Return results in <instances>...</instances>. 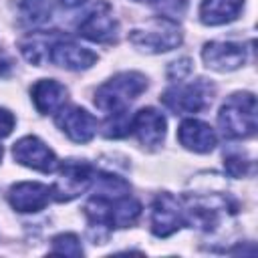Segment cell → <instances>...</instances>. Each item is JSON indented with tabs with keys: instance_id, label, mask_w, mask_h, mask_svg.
I'll list each match as a JSON object with an SVG mask.
<instances>
[{
	"instance_id": "cell-17",
	"label": "cell",
	"mask_w": 258,
	"mask_h": 258,
	"mask_svg": "<svg viewBox=\"0 0 258 258\" xmlns=\"http://www.w3.org/2000/svg\"><path fill=\"white\" fill-rule=\"evenodd\" d=\"M244 0H202L200 4V20L208 26L226 24L238 18Z\"/></svg>"
},
{
	"instance_id": "cell-11",
	"label": "cell",
	"mask_w": 258,
	"mask_h": 258,
	"mask_svg": "<svg viewBox=\"0 0 258 258\" xmlns=\"http://www.w3.org/2000/svg\"><path fill=\"white\" fill-rule=\"evenodd\" d=\"M202 58L208 69L218 73H230L246 62V48L236 42H206L202 48Z\"/></svg>"
},
{
	"instance_id": "cell-6",
	"label": "cell",
	"mask_w": 258,
	"mask_h": 258,
	"mask_svg": "<svg viewBox=\"0 0 258 258\" xmlns=\"http://www.w3.org/2000/svg\"><path fill=\"white\" fill-rule=\"evenodd\" d=\"M81 36L91 42H113L119 32V22L113 16V8L109 2H97L77 24Z\"/></svg>"
},
{
	"instance_id": "cell-14",
	"label": "cell",
	"mask_w": 258,
	"mask_h": 258,
	"mask_svg": "<svg viewBox=\"0 0 258 258\" xmlns=\"http://www.w3.org/2000/svg\"><path fill=\"white\" fill-rule=\"evenodd\" d=\"M177 139L194 153H210L218 143L216 131L200 119H185L177 129Z\"/></svg>"
},
{
	"instance_id": "cell-8",
	"label": "cell",
	"mask_w": 258,
	"mask_h": 258,
	"mask_svg": "<svg viewBox=\"0 0 258 258\" xmlns=\"http://www.w3.org/2000/svg\"><path fill=\"white\" fill-rule=\"evenodd\" d=\"M12 155L20 165L42 171V173H52L58 169V159L54 151L36 135H26L18 139L12 147Z\"/></svg>"
},
{
	"instance_id": "cell-25",
	"label": "cell",
	"mask_w": 258,
	"mask_h": 258,
	"mask_svg": "<svg viewBox=\"0 0 258 258\" xmlns=\"http://www.w3.org/2000/svg\"><path fill=\"white\" fill-rule=\"evenodd\" d=\"M64 8H77V6H81V4H85L87 0H58Z\"/></svg>"
},
{
	"instance_id": "cell-23",
	"label": "cell",
	"mask_w": 258,
	"mask_h": 258,
	"mask_svg": "<svg viewBox=\"0 0 258 258\" xmlns=\"http://www.w3.org/2000/svg\"><path fill=\"white\" fill-rule=\"evenodd\" d=\"M189 73H191V60L189 58H179V60L171 62L167 69V77L171 81H183Z\"/></svg>"
},
{
	"instance_id": "cell-19",
	"label": "cell",
	"mask_w": 258,
	"mask_h": 258,
	"mask_svg": "<svg viewBox=\"0 0 258 258\" xmlns=\"http://www.w3.org/2000/svg\"><path fill=\"white\" fill-rule=\"evenodd\" d=\"M131 131V115L127 111H119V113H109V117L103 123V133L109 139H119L125 137Z\"/></svg>"
},
{
	"instance_id": "cell-4",
	"label": "cell",
	"mask_w": 258,
	"mask_h": 258,
	"mask_svg": "<svg viewBox=\"0 0 258 258\" xmlns=\"http://www.w3.org/2000/svg\"><path fill=\"white\" fill-rule=\"evenodd\" d=\"M214 95H216V87L208 79H198L194 83L173 85L165 89L159 99L173 113L189 115V113H200L208 109L212 105Z\"/></svg>"
},
{
	"instance_id": "cell-15",
	"label": "cell",
	"mask_w": 258,
	"mask_h": 258,
	"mask_svg": "<svg viewBox=\"0 0 258 258\" xmlns=\"http://www.w3.org/2000/svg\"><path fill=\"white\" fill-rule=\"evenodd\" d=\"M67 97H69L67 87L54 79H40L30 89V99H32L36 111L42 115L56 113L60 107H64Z\"/></svg>"
},
{
	"instance_id": "cell-20",
	"label": "cell",
	"mask_w": 258,
	"mask_h": 258,
	"mask_svg": "<svg viewBox=\"0 0 258 258\" xmlns=\"http://www.w3.org/2000/svg\"><path fill=\"white\" fill-rule=\"evenodd\" d=\"M50 252L52 254H64V256H83V248L81 242L75 234L67 232V234H58L52 238L50 244Z\"/></svg>"
},
{
	"instance_id": "cell-9",
	"label": "cell",
	"mask_w": 258,
	"mask_h": 258,
	"mask_svg": "<svg viewBox=\"0 0 258 258\" xmlns=\"http://www.w3.org/2000/svg\"><path fill=\"white\" fill-rule=\"evenodd\" d=\"M56 125L58 129L75 143H89L99 127V121L83 107L71 105V107H60L56 111Z\"/></svg>"
},
{
	"instance_id": "cell-22",
	"label": "cell",
	"mask_w": 258,
	"mask_h": 258,
	"mask_svg": "<svg viewBox=\"0 0 258 258\" xmlns=\"http://www.w3.org/2000/svg\"><path fill=\"white\" fill-rule=\"evenodd\" d=\"M157 4V10H159V16H165V18H179L185 8H187V0H155Z\"/></svg>"
},
{
	"instance_id": "cell-28",
	"label": "cell",
	"mask_w": 258,
	"mask_h": 258,
	"mask_svg": "<svg viewBox=\"0 0 258 258\" xmlns=\"http://www.w3.org/2000/svg\"><path fill=\"white\" fill-rule=\"evenodd\" d=\"M0 159H2V145H0Z\"/></svg>"
},
{
	"instance_id": "cell-12",
	"label": "cell",
	"mask_w": 258,
	"mask_h": 258,
	"mask_svg": "<svg viewBox=\"0 0 258 258\" xmlns=\"http://www.w3.org/2000/svg\"><path fill=\"white\" fill-rule=\"evenodd\" d=\"M50 187L38 181H20L8 189V202L16 212L30 214L40 212L48 206Z\"/></svg>"
},
{
	"instance_id": "cell-5",
	"label": "cell",
	"mask_w": 258,
	"mask_h": 258,
	"mask_svg": "<svg viewBox=\"0 0 258 258\" xmlns=\"http://www.w3.org/2000/svg\"><path fill=\"white\" fill-rule=\"evenodd\" d=\"M95 179V167L87 161L71 159L64 161L58 169V177L50 187V196L56 202H71L85 194Z\"/></svg>"
},
{
	"instance_id": "cell-21",
	"label": "cell",
	"mask_w": 258,
	"mask_h": 258,
	"mask_svg": "<svg viewBox=\"0 0 258 258\" xmlns=\"http://www.w3.org/2000/svg\"><path fill=\"white\" fill-rule=\"evenodd\" d=\"M224 167L232 177H244L252 173V159H248L242 153H228L224 155Z\"/></svg>"
},
{
	"instance_id": "cell-26",
	"label": "cell",
	"mask_w": 258,
	"mask_h": 258,
	"mask_svg": "<svg viewBox=\"0 0 258 258\" xmlns=\"http://www.w3.org/2000/svg\"><path fill=\"white\" fill-rule=\"evenodd\" d=\"M8 69H10V62L4 58V56H0V75H4V73H8Z\"/></svg>"
},
{
	"instance_id": "cell-16",
	"label": "cell",
	"mask_w": 258,
	"mask_h": 258,
	"mask_svg": "<svg viewBox=\"0 0 258 258\" xmlns=\"http://www.w3.org/2000/svg\"><path fill=\"white\" fill-rule=\"evenodd\" d=\"M62 34L56 32V30H42V32H32L28 34L26 38L20 40V52L22 56L34 64V67H42L46 60H48V54H50V48L54 44L56 38H60Z\"/></svg>"
},
{
	"instance_id": "cell-13",
	"label": "cell",
	"mask_w": 258,
	"mask_h": 258,
	"mask_svg": "<svg viewBox=\"0 0 258 258\" xmlns=\"http://www.w3.org/2000/svg\"><path fill=\"white\" fill-rule=\"evenodd\" d=\"M165 127V117L153 107H143L131 117V131L135 133L139 143L147 147H157L163 143Z\"/></svg>"
},
{
	"instance_id": "cell-3",
	"label": "cell",
	"mask_w": 258,
	"mask_h": 258,
	"mask_svg": "<svg viewBox=\"0 0 258 258\" xmlns=\"http://www.w3.org/2000/svg\"><path fill=\"white\" fill-rule=\"evenodd\" d=\"M129 40L135 48H139L143 52L159 54V52L177 48L183 40V34L175 20L165 18V16H155L147 24L133 28L129 32Z\"/></svg>"
},
{
	"instance_id": "cell-27",
	"label": "cell",
	"mask_w": 258,
	"mask_h": 258,
	"mask_svg": "<svg viewBox=\"0 0 258 258\" xmlns=\"http://www.w3.org/2000/svg\"><path fill=\"white\" fill-rule=\"evenodd\" d=\"M135 2H155V0H135Z\"/></svg>"
},
{
	"instance_id": "cell-10",
	"label": "cell",
	"mask_w": 258,
	"mask_h": 258,
	"mask_svg": "<svg viewBox=\"0 0 258 258\" xmlns=\"http://www.w3.org/2000/svg\"><path fill=\"white\" fill-rule=\"evenodd\" d=\"M48 60L67 71H85L97 62V52H93L87 46H81L79 42H75L73 38L62 34L60 38L54 40Z\"/></svg>"
},
{
	"instance_id": "cell-24",
	"label": "cell",
	"mask_w": 258,
	"mask_h": 258,
	"mask_svg": "<svg viewBox=\"0 0 258 258\" xmlns=\"http://www.w3.org/2000/svg\"><path fill=\"white\" fill-rule=\"evenodd\" d=\"M14 123H16L14 115H12L8 109L0 107V139H2V137H8V135L12 133Z\"/></svg>"
},
{
	"instance_id": "cell-1",
	"label": "cell",
	"mask_w": 258,
	"mask_h": 258,
	"mask_svg": "<svg viewBox=\"0 0 258 258\" xmlns=\"http://www.w3.org/2000/svg\"><path fill=\"white\" fill-rule=\"evenodd\" d=\"M147 89V79L137 71H125L111 77L95 91V105L105 113L127 111V107Z\"/></svg>"
},
{
	"instance_id": "cell-18",
	"label": "cell",
	"mask_w": 258,
	"mask_h": 258,
	"mask_svg": "<svg viewBox=\"0 0 258 258\" xmlns=\"http://www.w3.org/2000/svg\"><path fill=\"white\" fill-rule=\"evenodd\" d=\"M52 14V0H22L20 2V16L26 24L38 26L46 22Z\"/></svg>"
},
{
	"instance_id": "cell-7",
	"label": "cell",
	"mask_w": 258,
	"mask_h": 258,
	"mask_svg": "<svg viewBox=\"0 0 258 258\" xmlns=\"http://www.w3.org/2000/svg\"><path fill=\"white\" fill-rule=\"evenodd\" d=\"M185 224L183 208L175 196L169 191H161L155 196L151 204V232L157 238H167L175 234Z\"/></svg>"
},
{
	"instance_id": "cell-2",
	"label": "cell",
	"mask_w": 258,
	"mask_h": 258,
	"mask_svg": "<svg viewBox=\"0 0 258 258\" xmlns=\"http://www.w3.org/2000/svg\"><path fill=\"white\" fill-rule=\"evenodd\" d=\"M218 125L228 139H248L256 133V97L252 93L230 95L218 113Z\"/></svg>"
}]
</instances>
